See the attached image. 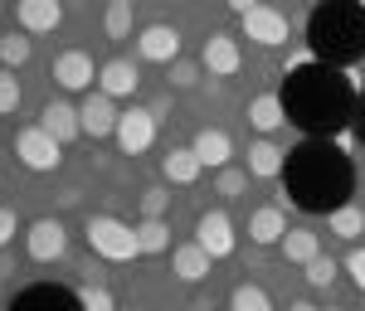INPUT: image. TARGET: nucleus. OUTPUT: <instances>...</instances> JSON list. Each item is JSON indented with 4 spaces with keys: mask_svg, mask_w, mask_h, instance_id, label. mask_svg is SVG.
<instances>
[{
    "mask_svg": "<svg viewBox=\"0 0 365 311\" xmlns=\"http://www.w3.org/2000/svg\"><path fill=\"white\" fill-rule=\"evenodd\" d=\"M278 97H282L287 122L297 132H307V137H336V132H346L351 117H356V102H361V93L346 78V68L317 63V58H302V63L287 68Z\"/></svg>",
    "mask_w": 365,
    "mask_h": 311,
    "instance_id": "f257e3e1",
    "label": "nucleus"
},
{
    "mask_svg": "<svg viewBox=\"0 0 365 311\" xmlns=\"http://www.w3.org/2000/svg\"><path fill=\"white\" fill-rule=\"evenodd\" d=\"M351 190H356V166L331 137H307L302 146L287 151L282 199L297 204L302 214H331L351 204Z\"/></svg>",
    "mask_w": 365,
    "mask_h": 311,
    "instance_id": "f03ea898",
    "label": "nucleus"
},
{
    "mask_svg": "<svg viewBox=\"0 0 365 311\" xmlns=\"http://www.w3.org/2000/svg\"><path fill=\"white\" fill-rule=\"evenodd\" d=\"M307 49L317 63L351 68L365 58V5L361 0H322L307 15Z\"/></svg>",
    "mask_w": 365,
    "mask_h": 311,
    "instance_id": "7ed1b4c3",
    "label": "nucleus"
},
{
    "mask_svg": "<svg viewBox=\"0 0 365 311\" xmlns=\"http://www.w3.org/2000/svg\"><path fill=\"white\" fill-rule=\"evenodd\" d=\"M83 238H88V248H93L98 258H108V263H132V258L141 253L137 228L113 219V214H93L88 228H83Z\"/></svg>",
    "mask_w": 365,
    "mask_h": 311,
    "instance_id": "20e7f679",
    "label": "nucleus"
},
{
    "mask_svg": "<svg viewBox=\"0 0 365 311\" xmlns=\"http://www.w3.org/2000/svg\"><path fill=\"white\" fill-rule=\"evenodd\" d=\"M15 156H20L25 170L49 175V170H58V161H63V142H54L44 127H20V132H15Z\"/></svg>",
    "mask_w": 365,
    "mask_h": 311,
    "instance_id": "39448f33",
    "label": "nucleus"
},
{
    "mask_svg": "<svg viewBox=\"0 0 365 311\" xmlns=\"http://www.w3.org/2000/svg\"><path fill=\"white\" fill-rule=\"evenodd\" d=\"M117 146L127 151V156H141V151H151L156 146V112L151 107H127V112L117 117Z\"/></svg>",
    "mask_w": 365,
    "mask_h": 311,
    "instance_id": "423d86ee",
    "label": "nucleus"
},
{
    "mask_svg": "<svg viewBox=\"0 0 365 311\" xmlns=\"http://www.w3.org/2000/svg\"><path fill=\"white\" fill-rule=\"evenodd\" d=\"M10 311H83V302H78V292H68V287L34 283V287H25V292H15Z\"/></svg>",
    "mask_w": 365,
    "mask_h": 311,
    "instance_id": "0eeeda50",
    "label": "nucleus"
},
{
    "mask_svg": "<svg viewBox=\"0 0 365 311\" xmlns=\"http://www.w3.org/2000/svg\"><path fill=\"white\" fill-rule=\"evenodd\" d=\"M200 68H205L210 78H234V73L244 68V49H239V39H234V34H210L205 49H200Z\"/></svg>",
    "mask_w": 365,
    "mask_h": 311,
    "instance_id": "6e6552de",
    "label": "nucleus"
},
{
    "mask_svg": "<svg viewBox=\"0 0 365 311\" xmlns=\"http://www.w3.org/2000/svg\"><path fill=\"white\" fill-rule=\"evenodd\" d=\"M63 248H68V228H63V219H34V224H29L25 253L34 258V263H58Z\"/></svg>",
    "mask_w": 365,
    "mask_h": 311,
    "instance_id": "1a4fd4ad",
    "label": "nucleus"
},
{
    "mask_svg": "<svg viewBox=\"0 0 365 311\" xmlns=\"http://www.w3.org/2000/svg\"><path fill=\"white\" fill-rule=\"evenodd\" d=\"M239 20H244V39H253V44H263V49L287 44V15L273 10V5H253L249 15H239Z\"/></svg>",
    "mask_w": 365,
    "mask_h": 311,
    "instance_id": "9d476101",
    "label": "nucleus"
},
{
    "mask_svg": "<svg viewBox=\"0 0 365 311\" xmlns=\"http://www.w3.org/2000/svg\"><path fill=\"white\" fill-rule=\"evenodd\" d=\"M195 243L210 258H229V253H234V243H239V238H234V219H229L225 209H205L200 224H195Z\"/></svg>",
    "mask_w": 365,
    "mask_h": 311,
    "instance_id": "9b49d317",
    "label": "nucleus"
},
{
    "mask_svg": "<svg viewBox=\"0 0 365 311\" xmlns=\"http://www.w3.org/2000/svg\"><path fill=\"white\" fill-rule=\"evenodd\" d=\"M54 83L63 88V93H88V88L98 83V68H93V58H88L83 49H63V54L54 58Z\"/></svg>",
    "mask_w": 365,
    "mask_h": 311,
    "instance_id": "f8f14e48",
    "label": "nucleus"
},
{
    "mask_svg": "<svg viewBox=\"0 0 365 311\" xmlns=\"http://www.w3.org/2000/svg\"><path fill=\"white\" fill-rule=\"evenodd\" d=\"M137 54L146 63H175L180 58V29L175 25H146L137 34Z\"/></svg>",
    "mask_w": 365,
    "mask_h": 311,
    "instance_id": "ddd939ff",
    "label": "nucleus"
},
{
    "mask_svg": "<svg viewBox=\"0 0 365 311\" xmlns=\"http://www.w3.org/2000/svg\"><path fill=\"white\" fill-rule=\"evenodd\" d=\"M117 107L108 93H88L83 107H78V122H83V137H93V142H103V137H113L117 132Z\"/></svg>",
    "mask_w": 365,
    "mask_h": 311,
    "instance_id": "4468645a",
    "label": "nucleus"
},
{
    "mask_svg": "<svg viewBox=\"0 0 365 311\" xmlns=\"http://www.w3.org/2000/svg\"><path fill=\"white\" fill-rule=\"evenodd\" d=\"M141 83V73H137V63L132 58H108L103 68H98V93H108V97H132Z\"/></svg>",
    "mask_w": 365,
    "mask_h": 311,
    "instance_id": "2eb2a0df",
    "label": "nucleus"
},
{
    "mask_svg": "<svg viewBox=\"0 0 365 311\" xmlns=\"http://www.w3.org/2000/svg\"><path fill=\"white\" fill-rule=\"evenodd\" d=\"M15 20L25 34H49V29L63 25V5L58 0H20L15 5Z\"/></svg>",
    "mask_w": 365,
    "mask_h": 311,
    "instance_id": "dca6fc26",
    "label": "nucleus"
},
{
    "mask_svg": "<svg viewBox=\"0 0 365 311\" xmlns=\"http://www.w3.org/2000/svg\"><path fill=\"white\" fill-rule=\"evenodd\" d=\"M39 127H44V132H49V137H54V142H78V137H83V122H78V107H68V102H44V112H39Z\"/></svg>",
    "mask_w": 365,
    "mask_h": 311,
    "instance_id": "f3484780",
    "label": "nucleus"
},
{
    "mask_svg": "<svg viewBox=\"0 0 365 311\" xmlns=\"http://www.w3.org/2000/svg\"><path fill=\"white\" fill-rule=\"evenodd\" d=\"M190 151L200 156V166L225 170V166H229V156H234V142H229V132H225V127H205V132H195Z\"/></svg>",
    "mask_w": 365,
    "mask_h": 311,
    "instance_id": "a211bd4d",
    "label": "nucleus"
},
{
    "mask_svg": "<svg viewBox=\"0 0 365 311\" xmlns=\"http://www.w3.org/2000/svg\"><path fill=\"white\" fill-rule=\"evenodd\" d=\"M282 166H287V151L282 146H273L268 137H258V142L249 146V175H258V180H282Z\"/></svg>",
    "mask_w": 365,
    "mask_h": 311,
    "instance_id": "6ab92c4d",
    "label": "nucleus"
},
{
    "mask_svg": "<svg viewBox=\"0 0 365 311\" xmlns=\"http://www.w3.org/2000/svg\"><path fill=\"white\" fill-rule=\"evenodd\" d=\"M161 175H166L170 185H195L200 175H205V166H200V156L190 146H170L166 156H161Z\"/></svg>",
    "mask_w": 365,
    "mask_h": 311,
    "instance_id": "aec40b11",
    "label": "nucleus"
},
{
    "mask_svg": "<svg viewBox=\"0 0 365 311\" xmlns=\"http://www.w3.org/2000/svg\"><path fill=\"white\" fill-rule=\"evenodd\" d=\"M282 233H287V219H282L278 204H263V209H253V214H249V238L258 243V248L282 243Z\"/></svg>",
    "mask_w": 365,
    "mask_h": 311,
    "instance_id": "412c9836",
    "label": "nucleus"
},
{
    "mask_svg": "<svg viewBox=\"0 0 365 311\" xmlns=\"http://www.w3.org/2000/svg\"><path fill=\"white\" fill-rule=\"evenodd\" d=\"M210 263H215V258L205 253L200 243H180V248H170V268H175L180 283H200V278L210 273Z\"/></svg>",
    "mask_w": 365,
    "mask_h": 311,
    "instance_id": "4be33fe9",
    "label": "nucleus"
},
{
    "mask_svg": "<svg viewBox=\"0 0 365 311\" xmlns=\"http://www.w3.org/2000/svg\"><path fill=\"white\" fill-rule=\"evenodd\" d=\"M282 122H287V112H282V97L263 93V97H253V102H249V127L258 132V137H273Z\"/></svg>",
    "mask_w": 365,
    "mask_h": 311,
    "instance_id": "5701e85b",
    "label": "nucleus"
},
{
    "mask_svg": "<svg viewBox=\"0 0 365 311\" xmlns=\"http://www.w3.org/2000/svg\"><path fill=\"white\" fill-rule=\"evenodd\" d=\"M282 258H287V263H297V268H307L312 258L322 253V238H317V233H312V228H287V233H282Z\"/></svg>",
    "mask_w": 365,
    "mask_h": 311,
    "instance_id": "b1692460",
    "label": "nucleus"
},
{
    "mask_svg": "<svg viewBox=\"0 0 365 311\" xmlns=\"http://www.w3.org/2000/svg\"><path fill=\"white\" fill-rule=\"evenodd\" d=\"M327 228H331L336 238H346V243H356V238L365 233V209L361 204H341V209L327 214Z\"/></svg>",
    "mask_w": 365,
    "mask_h": 311,
    "instance_id": "393cba45",
    "label": "nucleus"
},
{
    "mask_svg": "<svg viewBox=\"0 0 365 311\" xmlns=\"http://www.w3.org/2000/svg\"><path fill=\"white\" fill-rule=\"evenodd\" d=\"M137 243H141V253H151V258L170 253V228H166V219H141V224H137Z\"/></svg>",
    "mask_w": 365,
    "mask_h": 311,
    "instance_id": "a878e982",
    "label": "nucleus"
},
{
    "mask_svg": "<svg viewBox=\"0 0 365 311\" xmlns=\"http://www.w3.org/2000/svg\"><path fill=\"white\" fill-rule=\"evenodd\" d=\"M229 311H273V297L258 283H239L229 292Z\"/></svg>",
    "mask_w": 365,
    "mask_h": 311,
    "instance_id": "bb28decb",
    "label": "nucleus"
},
{
    "mask_svg": "<svg viewBox=\"0 0 365 311\" xmlns=\"http://www.w3.org/2000/svg\"><path fill=\"white\" fill-rule=\"evenodd\" d=\"M29 54H34V44H29L25 29H20V34H5V39H0V63L20 68V63H29Z\"/></svg>",
    "mask_w": 365,
    "mask_h": 311,
    "instance_id": "cd10ccee",
    "label": "nucleus"
},
{
    "mask_svg": "<svg viewBox=\"0 0 365 311\" xmlns=\"http://www.w3.org/2000/svg\"><path fill=\"white\" fill-rule=\"evenodd\" d=\"M103 29H108V39H127V34H132V5H122V0H108Z\"/></svg>",
    "mask_w": 365,
    "mask_h": 311,
    "instance_id": "c85d7f7f",
    "label": "nucleus"
},
{
    "mask_svg": "<svg viewBox=\"0 0 365 311\" xmlns=\"http://www.w3.org/2000/svg\"><path fill=\"white\" fill-rule=\"evenodd\" d=\"M249 190V170H239V166H225L220 175H215V195H225V199H239Z\"/></svg>",
    "mask_w": 365,
    "mask_h": 311,
    "instance_id": "c756f323",
    "label": "nucleus"
},
{
    "mask_svg": "<svg viewBox=\"0 0 365 311\" xmlns=\"http://www.w3.org/2000/svg\"><path fill=\"white\" fill-rule=\"evenodd\" d=\"M336 273H341L336 258H327V253H317V258L307 263V283H312V287H331V283H336Z\"/></svg>",
    "mask_w": 365,
    "mask_h": 311,
    "instance_id": "7c9ffc66",
    "label": "nucleus"
},
{
    "mask_svg": "<svg viewBox=\"0 0 365 311\" xmlns=\"http://www.w3.org/2000/svg\"><path fill=\"white\" fill-rule=\"evenodd\" d=\"M170 209V195L161 185H151V190H141V219H166Z\"/></svg>",
    "mask_w": 365,
    "mask_h": 311,
    "instance_id": "2f4dec72",
    "label": "nucleus"
},
{
    "mask_svg": "<svg viewBox=\"0 0 365 311\" xmlns=\"http://www.w3.org/2000/svg\"><path fill=\"white\" fill-rule=\"evenodd\" d=\"M20 97H25V93H20V78H15V73H0V117L15 112Z\"/></svg>",
    "mask_w": 365,
    "mask_h": 311,
    "instance_id": "473e14b6",
    "label": "nucleus"
},
{
    "mask_svg": "<svg viewBox=\"0 0 365 311\" xmlns=\"http://www.w3.org/2000/svg\"><path fill=\"white\" fill-rule=\"evenodd\" d=\"M195 83H200V63H185V58H175V63H170V88L190 93Z\"/></svg>",
    "mask_w": 365,
    "mask_h": 311,
    "instance_id": "72a5a7b5",
    "label": "nucleus"
},
{
    "mask_svg": "<svg viewBox=\"0 0 365 311\" xmlns=\"http://www.w3.org/2000/svg\"><path fill=\"white\" fill-rule=\"evenodd\" d=\"M78 302H83V311H117V302H113V292H108V287H83V292H78Z\"/></svg>",
    "mask_w": 365,
    "mask_h": 311,
    "instance_id": "f704fd0d",
    "label": "nucleus"
},
{
    "mask_svg": "<svg viewBox=\"0 0 365 311\" xmlns=\"http://www.w3.org/2000/svg\"><path fill=\"white\" fill-rule=\"evenodd\" d=\"M15 228H20V219H15V209H5V204H0V253H5V248L15 243Z\"/></svg>",
    "mask_w": 365,
    "mask_h": 311,
    "instance_id": "c9c22d12",
    "label": "nucleus"
},
{
    "mask_svg": "<svg viewBox=\"0 0 365 311\" xmlns=\"http://www.w3.org/2000/svg\"><path fill=\"white\" fill-rule=\"evenodd\" d=\"M346 273H351V283H356V292H365V248H356V253L346 258Z\"/></svg>",
    "mask_w": 365,
    "mask_h": 311,
    "instance_id": "e433bc0d",
    "label": "nucleus"
},
{
    "mask_svg": "<svg viewBox=\"0 0 365 311\" xmlns=\"http://www.w3.org/2000/svg\"><path fill=\"white\" fill-rule=\"evenodd\" d=\"M351 127H356V137H361V142H365V97H361V102H356V117H351Z\"/></svg>",
    "mask_w": 365,
    "mask_h": 311,
    "instance_id": "4c0bfd02",
    "label": "nucleus"
},
{
    "mask_svg": "<svg viewBox=\"0 0 365 311\" xmlns=\"http://www.w3.org/2000/svg\"><path fill=\"white\" fill-rule=\"evenodd\" d=\"M253 5H258V0H229V10H234V15H249Z\"/></svg>",
    "mask_w": 365,
    "mask_h": 311,
    "instance_id": "58836bf2",
    "label": "nucleus"
},
{
    "mask_svg": "<svg viewBox=\"0 0 365 311\" xmlns=\"http://www.w3.org/2000/svg\"><path fill=\"white\" fill-rule=\"evenodd\" d=\"M287 311H322V307H312V302H292Z\"/></svg>",
    "mask_w": 365,
    "mask_h": 311,
    "instance_id": "ea45409f",
    "label": "nucleus"
},
{
    "mask_svg": "<svg viewBox=\"0 0 365 311\" xmlns=\"http://www.w3.org/2000/svg\"><path fill=\"white\" fill-rule=\"evenodd\" d=\"M122 5H137V0H122Z\"/></svg>",
    "mask_w": 365,
    "mask_h": 311,
    "instance_id": "a19ab883",
    "label": "nucleus"
},
{
    "mask_svg": "<svg viewBox=\"0 0 365 311\" xmlns=\"http://www.w3.org/2000/svg\"><path fill=\"white\" fill-rule=\"evenodd\" d=\"M327 311H341V307H327Z\"/></svg>",
    "mask_w": 365,
    "mask_h": 311,
    "instance_id": "79ce46f5",
    "label": "nucleus"
},
{
    "mask_svg": "<svg viewBox=\"0 0 365 311\" xmlns=\"http://www.w3.org/2000/svg\"><path fill=\"white\" fill-rule=\"evenodd\" d=\"M0 10H5V0H0Z\"/></svg>",
    "mask_w": 365,
    "mask_h": 311,
    "instance_id": "37998d69",
    "label": "nucleus"
},
{
    "mask_svg": "<svg viewBox=\"0 0 365 311\" xmlns=\"http://www.w3.org/2000/svg\"><path fill=\"white\" fill-rule=\"evenodd\" d=\"M361 5H365V0H361Z\"/></svg>",
    "mask_w": 365,
    "mask_h": 311,
    "instance_id": "c03bdc74",
    "label": "nucleus"
}]
</instances>
